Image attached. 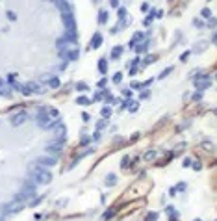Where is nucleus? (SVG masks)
I'll return each instance as SVG.
<instances>
[{"mask_svg": "<svg viewBox=\"0 0 217 221\" xmlns=\"http://www.w3.org/2000/svg\"><path fill=\"white\" fill-rule=\"evenodd\" d=\"M37 165H39V163H37ZM32 176H34V180H35L37 184H48V182L52 180V175H50V171H47V169H45L43 165H39V169L35 171V173H34Z\"/></svg>", "mask_w": 217, "mask_h": 221, "instance_id": "nucleus-1", "label": "nucleus"}, {"mask_svg": "<svg viewBox=\"0 0 217 221\" xmlns=\"http://www.w3.org/2000/svg\"><path fill=\"white\" fill-rule=\"evenodd\" d=\"M23 208H24V201H19V199H15V201H11L10 205L2 206L4 214H17V212H21Z\"/></svg>", "mask_w": 217, "mask_h": 221, "instance_id": "nucleus-2", "label": "nucleus"}, {"mask_svg": "<svg viewBox=\"0 0 217 221\" xmlns=\"http://www.w3.org/2000/svg\"><path fill=\"white\" fill-rule=\"evenodd\" d=\"M63 143H65V138H58L54 143H48L47 145V151L48 152H54V154H60L61 149H63Z\"/></svg>", "mask_w": 217, "mask_h": 221, "instance_id": "nucleus-3", "label": "nucleus"}, {"mask_svg": "<svg viewBox=\"0 0 217 221\" xmlns=\"http://www.w3.org/2000/svg\"><path fill=\"white\" fill-rule=\"evenodd\" d=\"M39 165H43V167H54L56 163H58V158L56 156H41L37 160Z\"/></svg>", "mask_w": 217, "mask_h": 221, "instance_id": "nucleus-4", "label": "nucleus"}, {"mask_svg": "<svg viewBox=\"0 0 217 221\" xmlns=\"http://www.w3.org/2000/svg\"><path fill=\"white\" fill-rule=\"evenodd\" d=\"M26 117H28V115H26V112L15 113V115L11 117V125H13V126H21V125H23V123L26 121Z\"/></svg>", "mask_w": 217, "mask_h": 221, "instance_id": "nucleus-5", "label": "nucleus"}, {"mask_svg": "<svg viewBox=\"0 0 217 221\" xmlns=\"http://www.w3.org/2000/svg\"><path fill=\"white\" fill-rule=\"evenodd\" d=\"M0 97H11V89H10V84L6 80L0 78Z\"/></svg>", "mask_w": 217, "mask_h": 221, "instance_id": "nucleus-6", "label": "nucleus"}, {"mask_svg": "<svg viewBox=\"0 0 217 221\" xmlns=\"http://www.w3.org/2000/svg\"><path fill=\"white\" fill-rule=\"evenodd\" d=\"M210 78L208 76H202V78H199L197 82H195V86H197V89H206V87H210Z\"/></svg>", "mask_w": 217, "mask_h": 221, "instance_id": "nucleus-7", "label": "nucleus"}, {"mask_svg": "<svg viewBox=\"0 0 217 221\" xmlns=\"http://www.w3.org/2000/svg\"><path fill=\"white\" fill-rule=\"evenodd\" d=\"M61 56H63L67 61H74V60L78 58V50H67V52H63Z\"/></svg>", "mask_w": 217, "mask_h": 221, "instance_id": "nucleus-8", "label": "nucleus"}, {"mask_svg": "<svg viewBox=\"0 0 217 221\" xmlns=\"http://www.w3.org/2000/svg\"><path fill=\"white\" fill-rule=\"evenodd\" d=\"M102 41H104L102 35H100V34H95V35H93V41H91V48H99L100 45H102Z\"/></svg>", "mask_w": 217, "mask_h": 221, "instance_id": "nucleus-9", "label": "nucleus"}, {"mask_svg": "<svg viewBox=\"0 0 217 221\" xmlns=\"http://www.w3.org/2000/svg\"><path fill=\"white\" fill-rule=\"evenodd\" d=\"M54 136H58V138H63V136H65V125H63V123H58V125H56Z\"/></svg>", "mask_w": 217, "mask_h": 221, "instance_id": "nucleus-10", "label": "nucleus"}, {"mask_svg": "<svg viewBox=\"0 0 217 221\" xmlns=\"http://www.w3.org/2000/svg\"><path fill=\"white\" fill-rule=\"evenodd\" d=\"M115 182H117V176H115L113 173H110V175H108V176H106V178H104V184H106V186H108V188H112V186H113Z\"/></svg>", "mask_w": 217, "mask_h": 221, "instance_id": "nucleus-11", "label": "nucleus"}, {"mask_svg": "<svg viewBox=\"0 0 217 221\" xmlns=\"http://www.w3.org/2000/svg\"><path fill=\"white\" fill-rule=\"evenodd\" d=\"M125 106H128V108H130V112H137V108H139V102H136V100H130V99H126Z\"/></svg>", "mask_w": 217, "mask_h": 221, "instance_id": "nucleus-12", "label": "nucleus"}, {"mask_svg": "<svg viewBox=\"0 0 217 221\" xmlns=\"http://www.w3.org/2000/svg\"><path fill=\"white\" fill-rule=\"evenodd\" d=\"M99 23H100V24H106V23H108V11H106V10H100V11H99Z\"/></svg>", "mask_w": 217, "mask_h": 221, "instance_id": "nucleus-13", "label": "nucleus"}, {"mask_svg": "<svg viewBox=\"0 0 217 221\" xmlns=\"http://www.w3.org/2000/svg\"><path fill=\"white\" fill-rule=\"evenodd\" d=\"M156 156H158V152H156V151H147V152L143 154V160H147V162H152V160H154Z\"/></svg>", "mask_w": 217, "mask_h": 221, "instance_id": "nucleus-14", "label": "nucleus"}, {"mask_svg": "<svg viewBox=\"0 0 217 221\" xmlns=\"http://www.w3.org/2000/svg\"><path fill=\"white\" fill-rule=\"evenodd\" d=\"M48 87H52V89H58V87H60V78H56V76L48 78Z\"/></svg>", "mask_w": 217, "mask_h": 221, "instance_id": "nucleus-15", "label": "nucleus"}, {"mask_svg": "<svg viewBox=\"0 0 217 221\" xmlns=\"http://www.w3.org/2000/svg\"><path fill=\"white\" fill-rule=\"evenodd\" d=\"M141 39H145V35H143V32H136L134 34V39L130 41V47H134L137 41H141Z\"/></svg>", "mask_w": 217, "mask_h": 221, "instance_id": "nucleus-16", "label": "nucleus"}, {"mask_svg": "<svg viewBox=\"0 0 217 221\" xmlns=\"http://www.w3.org/2000/svg\"><path fill=\"white\" fill-rule=\"evenodd\" d=\"M28 86H30V89H32L34 93H41L43 91V87L39 86V84H35V82H28Z\"/></svg>", "mask_w": 217, "mask_h": 221, "instance_id": "nucleus-17", "label": "nucleus"}, {"mask_svg": "<svg viewBox=\"0 0 217 221\" xmlns=\"http://www.w3.org/2000/svg\"><path fill=\"white\" fill-rule=\"evenodd\" d=\"M99 71H100V73H102V74L106 73V71H108V61H106L104 58H102V60L99 61Z\"/></svg>", "mask_w": 217, "mask_h": 221, "instance_id": "nucleus-18", "label": "nucleus"}, {"mask_svg": "<svg viewBox=\"0 0 217 221\" xmlns=\"http://www.w3.org/2000/svg\"><path fill=\"white\" fill-rule=\"evenodd\" d=\"M100 113H102V117H104V119H108L110 115H112V108H110V106H104V108L100 110Z\"/></svg>", "mask_w": 217, "mask_h": 221, "instance_id": "nucleus-19", "label": "nucleus"}, {"mask_svg": "<svg viewBox=\"0 0 217 221\" xmlns=\"http://www.w3.org/2000/svg\"><path fill=\"white\" fill-rule=\"evenodd\" d=\"M121 52H123V47H115L113 50H112V58H113V60H117L119 56H121Z\"/></svg>", "mask_w": 217, "mask_h": 221, "instance_id": "nucleus-20", "label": "nucleus"}, {"mask_svg": "<svg viewBox=\"0 0 217 221\" xmlns=\"http://www.w3.org/2000/svg\"><path fill=\"white\" fill-rule=\"evenodd\" d=\"M152 61H156V56H154V54H150V56H147V58L143 60V63H141V67H145V65L152 63Z\"/></svg>", "mask_w": 217, "mask_h": 221, "instance_id": "nucleus-21", "label": "nucleus"}, {"mask_svg": "<svg viewBox=\"0 0 217 221\" xmlns=\"http://www.w3.org/2000/svg\"><path fill=\"white\" fill-rule=\"evenodd\" d=\"M115 212H117L115 208H110V210H106V212H104V216H102V218H104V219H112L113 216H115Z\"/></svg>", "mask_w": 217, "mask_h": 221, "instance_id": "nucleus-22", "label": "nucleus"}, {"mask_svg": "<svg viewBox=\"0 0 217 221\" xmlns=\"http://www.w3.org/2000/svg\"><path fill=\"white\" fill-rule=\"evenodd\" d=\"M149 45H150V41H147L145 45H141V47H137V48H136L137 54H145V52H147V48H149Z\"/></svg>", "mask_w": 217, "mask_h": 221, "instance_id": "nucleus-23", "label": "nucleus"}, {"mask_svg": "<svg viewBox=\"0 0 217 221\" xmlns=\"http://www.w3.org/2000/svg\"><path fill=\"white\" fill-rule=\"evenodd\" d=\"M21 93H23V95H32L34 91L30 89V86H28V84H26V86H21Z\"/></svg>", "mask_w": 217, "mask_h": 221, "instance_id": "nucleus-24", "label": "nucleus"}, {"mask_svg": "<svg viewBox=\"0 0 217 221\" xmlns=\"http://www.w3.org/2000/svg\"><path fill=\"white\" fill-rule=\"evenodd\" d=\"M206 47H208V43H202V41H199L197 45H195V48H193V50H195V52H197V50H206Z\"/></svg>", "mask_w": 217, "mask_h": 221, "instance_id": "nucleus-25", "label": "nucleus"}, {"mask_svg": "<svg viewBox=\"0 0 217 221\" xmlns=\"http://www.w3.org/2000/svg\"><path fill=\"white\" fill-rule=\"evenodd\" d=\"M169 73H173V67H167L165 71H162V73H160V76H158V78H160V80H162V78H165V76H167V74H169Z\"/></svg>", "mask_w": 217, "mask_h": 221, "instance_id": "nucleus-26", "label": "nucleus"}, {"mask_svg": "<svg viewBox=\"0 0 217 221\" xmlns=\"http://www.w3.org/2000/svg\"><path fill=\"white\" fill-rule=\"evenodd\" d=\"M91 138H87V136H82V139H80V145H82V147H84V145H89L91 143Z\"/></svg>", "mask_w": 217, "mask_h": 221, "instance_id": "nucleus-27", "label": "nucleus"}, {"mask_svg": "<svg viewBox=\"0 0 217 221\" xmlns=\"http://www.w3.org/2000/svg\"><path fill=\"white\" fill-rule=\"evenodd\" d=\"M76 102H78V104H89L91 100L87 99V97H78V99H76Z\"/></svg>", "mask_w": 217, "mask_h": 221, "instance_id": "nucleus-28", "label": "nucleus"}, {"mask_svg": "<svg viewBox=\"0 0 217 221\" xmlns=\"http://www.w3.org/2000/svg\"><path fill=\"white\" fill-rule=\"evenodd\" d=\"M106 102H108V104H115V102H117V99H115V97L113 95H106Z\"/></svg>", "mask_w": 217, "mask_h": 221, "instance_id": "nucleus-29", "label": "nucleus"}, {"mask_svg": "<svg viewBox=\"0 0 217 221\" xmlns=\"http://www.w3.org/2000/svg\"><path fill=\"white\" fill-rule=\"evenodd\" d=\"M106 125H108V123H106V119H102V121H99V123H97V130H102V128H106Z\"/></svg>", "mask_w": 217, "mask_h": 221, "instance_id": "nucleus-30", "label": "nucleus"}, {"mask_svg": "<svg viewBox=\"0 0 217 221\" xmlns=\"http://www.w3.org/2000/svg\"><path fill=\"white\" fill-rule=\"evenodd\" d=\"M156 219H158V214H156V212H150L145 221H156Z\"/></svg>", "mask_w": 217, "mask_h": 221, "instance_id": "nucleus-31", "label": "nucleus"}, {"mask_svg": "<svg viewBox=\"0 0 217 221\" xmlns=\"http://www.w3.org/2000/svg\"><path fill=\"white\" fill-rule=\"evenodd\" d=\"M121 80H123V73H115V74H113V82L119 84Z\"/></svg>", "mask_w": 217, "mask_h": 221, "instance_id": "nucleus-32", "label": "nucleus"}, {"mask_svg": "<svg viewBox=\"0 0 217 221\" xmlns=\"http://www.w3.org/2000/svg\"><path fill=\"white\" fill-rule=\"evenodd\" d=\"M202 147H204V149H208V151H212V149H214V145H212L210 141L206 139V141H202Z\"/></svg>", "mask_w": 217, "mask_h": 221, "instance_id": "nucleus-33", "label": "nucleus"}, {"mask_svg": "<svg viewBox=\"0 0 217 221\" xmlns=\"http://www.w3.org/2000/svg\"><path fill=\"white\" fill-rule=\"evenodd\" d=\"M126 17V8H121V10H119V19H125Z\"/></svg>", "mask_w": 217, "mask_h": 221, "instance_id": "nucleus-34", "label": "nucleus"}, {"mask_svg": "<svg viewBox=\"0 0 217 221\" xmlns=\"http://www.w3.org/2000/svg\"><path fill=\"white\" fill-rule=\"evenodd\" d=\"M6 17H8L10 21H15V19H17V15H15L13 11H8V13H6Z\"/></svg>", "mask_w": 217, "mask_h": 221, "instance_id": "nucleus-35", "label": "nucleus"}, {"mask_svg": "<svg viewBox=\"0 0 217 221\" xmlns=\"http://www.w3.org/2000/svg\"><path fill=\"white\" fill-rule=\"evenodd\" d=\"M128 163H130V158H128V156H125V158H123V162H121V167H126Z\"/></svg>", "mask_w": 217, "mask_h": 221, "instance_id": "nucleus-36", "label": "nucleus"}, {"mask_svg": "<svg viewBox=\"0 0 217 221\" xmlns=\"http://www.w3.org/2000/svg\"><path fill=\"white\" fill-rule=\"evenodd\" d=\"M76 89H78V91H87V86H86V84H78Z\"/></svg>", "mask_w": 217, "mask_h": 221, "instance_id": "nucleus-37", "label": "nucleus"}, {"mask_svg": "<svg viewBox=\"0 0 217 221\" xmlns=\"http://www.w3.org/2000/svg\"><path fill=\"white\" fill-rule=\"evenodd\" d=\"M123 95H125L126 99H130V97H132V89H123Z\"/></svg>", "mask_w": 217, "mask_h": 221, "instance_id": "nucleus-38", "label": "nucleus"}, {"mask_svg": "<svg viewBox=\"0 0 217 221\" xmlns=\"http://www.w3.org/2000/svg\"><path fill=\"white\" fill-rule=\"evenodd\" d=\"M106 84H108V80H106V78H102V80L99 82V87H100V89H104V87H106Z\"/></svg>", "mask_w": 217, "mask_h": 221, "instance_id": "nucleus-39", "label": "nucleus"}, {"mask_svg": "<svg viewBox=\"0 0 217 221\" xmlns=\"http://www.w3.org/2000/svg\"><path fill=\"white\" fill-rule=\"evenodd\" d=\"M208 26H210V28H215V26H217V19H210V23H208Z\"/></svg>", "mask_w": 217, "mask_h": 221, "instance_id": "nucleus-40", "label": "nucleus"}, {"mask_svg": "<svg viewBox=\"0 0 217 221\" xmlns=\"http://www.w3.org/2000/svg\"><path fill=\"white\" fill-rule=\"evenodd\" d=\"M149 8H150V6H149L147 2H145V4H141V11H143V13H147V11H149Z\"/></svg>", "mask_w": 217, "mask_h": 221, "instance_id": "nucleus-41", "label": "nucleus"}, {"mask_svg": "<svg viewBox=\"0 0 217 221\" xmlns=\"http://www.w3.org/2000/svg\"><path fill=\"white\" fill-rule=\"evenodd\" d=\"M202 17H206V19H210V17H212L210 10H202Z\"/></svg>", "mask_w": 217, "mask_h": 221, "instance_id": "nucleus-42", "label": "nucleus"}, {"mask_svg": "<svg viewBox=\"0 0 217 221\" xmlns=\"http://www.w3.org/2000/svg\"><path fill=\"white\" fill-rule=\"evenodd\" d=\"M201 99H202V93H201V91H197V93L193 95V100H201Z\"/></svg>", "mask_w": 217, "mask_h": 221, "instance_id": "nucleus-43", "label": "nucleus"}, {"mask_svg": "<svg viewBox=\"0 0 217 221\" xmlns=\"http://www.w3.org/2000/svg\"><path fill=\"white\" fill-rule=\"evenodd\" d=\"M189 54H191V52H189V50H188V52H186V54H182V56H180V60H182V61H186V60H188V58H189Z\"/></svg>", "mask_w": 217, "mask_h": 221, "instance_id": "nucleus-44", "label": "nucleus"}, {"mask_svg": "<svg viewBox=\"0 0 217 221\" xmlns=\"http://www.w3.org/2000/svg\"><path fill=\"white\" fill-rule=\"evenodd\" d=\"M91 139H93V141H99V139H100V132H99V130H97V134H95V136H93V138H91Z\"/></svg>", "mask_w": 217, "mask_h": 221, "instance_id": "nucleus-45", "label": "nucleus"}, {"mask_svg": "<svg viewBox=\"0 0 217 221\" xmlns=\"http://www.w3.org/2000/svg\"><path fill=\"white\" fill-rule=\"evenodd\" d=\"M137 138H139V134H137V132H136V134H132V138H130V143H134V141H136Z\"/></svg>", "mask_w": 217, "mask_h": 221, "instance_id": "nucleus-46", "label": "nucleus"}, {"mask_svg": "<svg viewBox=\"0 0 217 221\" xmlns=\"http://www.w3.org/2000/svg\"><path fill=\"white\" fill-rule=\"evenodd\" d=\"M139 97H141V99H149V91H141Z\"/></svg>", "mask_w": 217, "mask_h": 221, "instance_id": "nucleus-47", "label": "nucleus"}, {"mask_svg": "<svg viewBox=\"0 0 217 221\" xmlns=\"http://www.w3.org/2000/svg\"><path fill=\"white\" fill-rule=\"evenodd\" d=\"M184 165H186V167L191 165V158H186V160H184Z\"/></svg>", "mask_w": 217, "mask_h": 221, "instance_id": "nucleus-48", "label": "nucleus"}, {"mask_svg": "<svg viewBox=\"0 0 217 221\" xmlns=\"http://www.w3.org/2000/svg\"><path fill=\"white\" fill-rule=\"evenodd\" d=\"M37 202H41V197H39V199H34V201L30 202V205H32V206H35V205H37Z\"/></svg>", "mask_w": 217, "mask_h": 221, "instance_id": "nucleus-49", "label": "nucleus"}, {"mask_svg": "<svg viewBox=\"0 0 217 221\" xmlns=\"http://www.w3.org/2000/svg\"><path fill=\"white\" fill-rule=\"evenodd\" d=\"M110 2H112V6H113V8H117V6H119V0H110Z\"/></svg>", "mask_w": 217, "mask_h": 221, "instance_id": "nucleus-50", "label": "nucleus"}, {"mask_svg": "<svg viewBox=\"0 0 217 221\" xmlns=\"http://www.w3.org/2000/svg\"><path fill=\"white\" fill-rule=\"evenodd\" d=\"M193 23H195V26H199V28H201V26H204V24H202V23H201L199 19H197V21H193Z\"/></svg>", "mask_w": 217, "mask_h": 221, "instance_id": "nucleus-51", "label": "nucleus"}, {"mask_svg": "<svg viewBox=\"0 0 217 221\" xmlns=\"http://www.w3.org/2000/svg\"><path fill=\"white\" fill-rule=\"evenodd\" d=\"M212 41H214V43H215V45H217V34L214 35V39H212Z\"/></svg>", "mask_w": 217, "mask_h": 221, "instance_id": "nucleus-52", "label": "nucleus"}, {"mask_svg": "<svg viewBox=\"0 0 217 221\" xmlns=\"http://www.w3.org/2000/svg\"><path fill=\"white\" fill-rule=\"evenodd\" d=\"M0 221H4V216H0Z\"/></svg>", "mask_w": 217, "mask_h": 221, "instance_id": "nucleus-53", "label": "nucleus"}, {"mask_svg": "<svg viewBox=\"0 0 217 221\" xmlns=\"http://www.w3.org/2000/svg\"><path fill=\"white\" fill-rule=\"evenodd\" d=\"M195 221H201V219H195Z\"/></svg>", "mask_w": 217, "mask_h": 221, "instance_id": "nucleus-54", "label": "nucleus"}, {"mask_svg": "<svg viewBox=\"0 0 217 221\" xmlns=\"http://www.w3.org/2000/svg\"><path fill=\"white\" fill-rule=\"evenodd\" d=\"M215 115H217V110H215Z\"/></svg>", "mask_w": 217, "mask_h": 221, "instance_id": "nucleus-55", "label": "nucleus"}]
</instances>
